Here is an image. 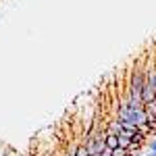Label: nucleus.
Listing matches in <instances>:
<instances>
[{
	"label": "nucleus",
	"instance_id": "1",
	"mask_svg": "<svg viewBox=\"0 0 156 156\" xmlns=\"http://www.w3.org/2000/svg\"><path fill=\"white\" fill-rule=\"evenodd\" d=\"M131 142H133V144H142V146H144L146 142H148V137H146L140 129H135V131L131 133Z\"/></svg>",
	"mask_w": 156,
	"mask_h": 156
},
{
	"label": "nucleus",
	"instance_id": "6",
	"mask_svg": "<svg viewBox=\"0 0 156 156\" xmlns=\"http://www.w3.org/2000/svg\"><path fill=\"white\" fill-rule=\"evenodd\" d=\"M148 150H156V135H152V137H148Z\"/></svg>",
	"mask_w": 156,
	"mask_h": 156
},
{
	"label": "nucleus",
	"instance_id": "2",
	"mask_svg": "<svg viewBox=\"0 0 156 156\" xmlns=\"http://www.w3.org/2000/svg\"><path fill=\"white\" fill-rule=\"evenodd\" d=\"M106 148H110V150L119 148V137H117L115 133H108L106 131Z\"/></svg>",
	"mask_w": 156,
	"mask_h": 156
},
{
	"label": "nucleus",
	"instance_id": "8",
	"mask_svg": "<svg viewBox=\"0 0 156 156\" xmlns=\"http://www.w3.org/2000/svg\"><path fill=\"white\" fill-rule=\"evenodd\" d=\"M131 156H144V154H142V152H137V154H131Z\"/></svg>",
	"mask_w": 156,
	"mask_h": 156
},
{
	"label": "nucleus",
	"instance_id": "4",
	"mask_svg": "<svg viewBox=\"0 0 156 156\" xmlns=\"http://www.w3.org/2000/svg\"><path fill=\"white\" fill-rule=\"evenodd\" d=\"M142 148H144V146L142 144H129V148H127V152H129V154H137V152H142Z\"/></svg>",
	"mask_w": 156,
	"mask_h": 156
},
{
	"label": "nucleus",
	"instance_id": "7",
	"mask_svg": "<svg viewBox=\"0 0 156 156\" xmlns=\"http://www.w3.org/2000/svg\"><path fill=\"white\" fill-rule=\"evenodd\" d=\"M144 156H156V150H148V152H146Z\"/></svg>",
	"mask_w": 156,
	"mask_h": 156
},
{
	"label": "nucleus",
	"instance_id": "5",
	"mask_svg": "<svg viewBox=\"0 0 156 156\" xmlns=\"http://www.w3.org/2000/svg\"><path fill=\"white\" fill-rule=\"evenodd\" d=\"M12 150H11V146L9 144H4V142H0V156H9Z\"/></svg>",
	"mask_w": 156,
	"mask_h": 156
},
{
	"label": "nucleus",
	"instance_id": "3",
	"mask_svg": "<svg viewBox=\"0 0 156 156\" xmlns=\"http://www.w3.org/2000/svg\"><path fill=\"white\" fill-rule=\"evenodd\" d=\"M75 156H90V150H87V146H83V144H77Z\"/></svg>",
	"mask_w": 156,
	"mask_h": 156
}]
</instances>
